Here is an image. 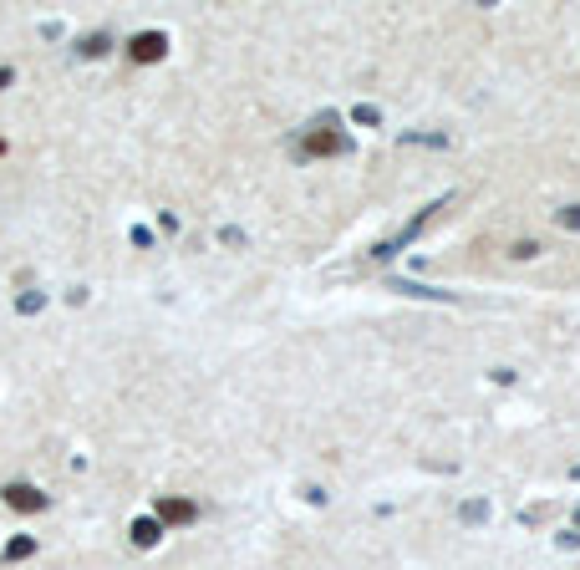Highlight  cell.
<instances>
[{
	"mask_svg": "<svg viewBox=\"0 0 580 570\" xmlns=\"http://www.w3.org/2000/svg\"><path fill=\"white\" fill-rule=\"evenodd\" d=\"M305 148H311V153H331V148H341V138H336V133H316Z\"/></svg>",
	"mask_w": 580,
	"mask_h": 570,
	"instance_id": "1",
	"label": "cell"
}]
</instances>
